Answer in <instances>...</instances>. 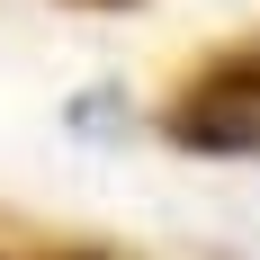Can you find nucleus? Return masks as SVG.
I'll list each match as a JSON object with an SVG mask.
<instances>
[{"mask_svg":"<svg viewBox=\"0 0 260 260\" xmlns=\"http://www.w3.org/2000/svg\"><path fill=\"white\" fill-rule=\"evenodd\" d=\"M161 135L188 144V153H251L260 161V36L207 54V63L161 99Z\"/></svg>","mask_w":260,"mask_h":260,"instance_id":"nucleus-1","label":"nucleus"},{"mask_svg":"<svg viewBox=\"0 0 260 260\" xmlns=\"http://www.w3.org/2000/svg\"><path fill=\"white\" fill-rule=\"evenodd\" d=\"M72 9H126V0H72Z\"/></svg>","mask_w":260,"mask_h":260,"instance_id":"nucleus-2","label":"nucleus"}]
</instances>
